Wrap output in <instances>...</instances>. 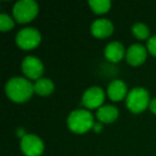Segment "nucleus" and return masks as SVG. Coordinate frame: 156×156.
I'll return each mask as SVG.
<instances>
[{
  "label": "nucleus",
  "mask_w": 156,
  "mask_h": 156,
  "mask_svg": "<svg viewBox=\"0 0 156 156\" xmlns=\"http://www.w3.org/2000/svg\"><path fill=\"white\" fill-rule=\"evenodd\" d=\"M89 5L95 13L102 14L110 9L111 2L109 0H90Z\"/></svg>",
  "instance_id": "nucleus-15"
},
{
  "label": "nucleus",
  "mask_w": 156,
  "mask_h": 156,
  "mask_svg": "<svg viewBox=\"0 0 156 156\" xmlns=\"http://www.w3.org/2000/svg\"><path fill=\"white\" fill-rule=\"evenodd\" d=\"M67 125L72 132L77 133V134H83L93 127V115H91L90 111L83 110V109L73 110L67 118Z\"/></svg>",
  "instance_id": "nucleus-2"
},
{
  "label": "nucleus",
  "mask_w": 156,
  "mask_h": 156,
  "mask_svg": "<svg viewBox=\"0 0 156 156\" xmlns=\"http://www.w3.org/2000/svg\"><path fill=\"white\" fill-rule=\"evenodd\" d=\"M124 47L120 42L113 41L105 48V57L111 62H119L124 57Z\"/></svg>",
  "instance_id": "nucleus-11"
},
{
  "label": "nucleus",
  "mask_w": 156,
  "mask_h": 156,
  "mask_svg": "<svg viewBox=\"0 0 156 156\" xmlns=\"http://www.w3.org/2000/svg\"><path fill=\"white\" fill-rule=\"evenodd\" d=\"M119 115V111L115 106L106 105V106L101 107L96 112V117L103 123H111L113 122Z\"/></svg>",
  "instance_id": "nucleus-13"
},
{
  "label": "nucleus",
  "mask_w": 156,
  "mask_h": 156,
  "mask_svg": "<svg viewBox=\"0 0 156 156\" xmlns=\"http://www.w3.org/2000/svg\"><path fill=\"white\" fill-rule=\"evenodd\" d=\"M16 44L23 49H32L41 42V34L34 28H24L16 35Z\"/></svg>",
  "instance_id": "nucleus-5"
},
{
  "label": "nucleus",
  "mask_w": 156,
  "mask_h": 156,
  "mask_svg": "<svg viewBox=\"0 0 156 156\" xmlns=\"http://www.w3.org/2000/svg\"><path fill=\"white\" fill-rule=\"evenodd\" d=\"M93 127L95 132H101V130H102V125H101L100 123H94Z\"/></svg>",
  "instance_id": "nucleus-20"
},
{
  "label": "nucleus",
  "mask_w": 156,
  "mask_h": 156,
  "mask_svg": "<svg viewBox=\"0 0 156 156\" xmlns=\"http://www.w3.org/2000/svg\"><path fill=\"white\" fill-rule=\"evenodd\" d=\"M34 91V85L24 77H12L5 85L7 95L15 103L28 101Z\"/></svg>",
  "instance_id": "nucleus-1"
},
{
  "label": "nucleus",
  "mask_w": 156,
  "mask_h": 156,
  "mask_svg": "<svg viewBox=\"0 0 156 156\" xmlns=\"http://www.w3.org/2000/svg\"><path fill=\"white\" fill-rule=\"evenodd\" d=\"M105 100V94L100 87H91L83 93V104L87 108L93 109L101 106Z\"/></svg>",
  "instance_id": "nucleus-8"
},
{
  "label": "nucleus",
  "mask_w": 156,
  "mask_h": 156,
  "mask_svg": "<svg viewBox=\"0 0 156 156\" xmlns=\"http://www.w3.org/2000/svg\"><path fill=\"white\" fill-rule=\"evenodd\" d=\"M147 49L153 56L156 57V35L150 37V40L147 41Z\"/></svg>",
  "instance_id": "nucleus-18"
},
{
  "label": "nucleus",
  "mask_w": 156,
  "mask_h": 156,
  "mask_svg": "<svg viewBox=\"0 0 156 156\" xmlns=\"http://www.w3.org/2000/svg\"><path fill=\"white\" fill-rule=\"evenodd\" d=\"M39 12V5L34 0H20L14 5L13 15L18 23H28L32 20Z\"/></svg>",
  "instance_id": "nucleus-3"
},
{
  "label": "nucleus",
  "mask_w": 156,
  "mask_h": 156,
  "mask_svg": "<svg viewBox=\"0 0 156 156\" xmlns=\"http://www.w3.org/2000/svg\"><path fill=\"white\" fill-rule=\"evenodd\" d=\"M147 58V50L141 44H133L126 51V60L130 65H140Z\"/></svg>",
  "instance_id": "nucleus-9"
},
{
  "label": "nucleus",
  "mask_w": 156,
  "mask_h": 156,
  "mask_svg": "<svg viewBox=\"0 0 156 156\" xmlns=\"http://www.w3.org/2000/svg\"><path fill=\"white\" fill-rule=\"evenodd\" d=\"M20 149L26 156H40L44 151V143L37 135L25 134L20 141Z\"/></svg>",
  "instance_id": "nucleus-6"
},
{
  "label": "nucleus",
  "mask_w": 156,
  "mask_h": 156,
  "mask_svg": "<svg viewBox=\"0 0 156 156\" xmlns=\"http://www.w3.org/2000/svg\"><path fill=\"white\" fill-rule=\"evenodd\" d=\"M132 31L134 33V35L136 37L140 40L147 39L150 34V30L144 24H141V23H137L134 26L132 27Z\"/></svg>",
  "instance_id": "nucleus-16"
},
{
  "label": "nucleus",
  "mask_w": 156,
  "mask_h": 156,
  "mask_svg": "<svg viewBox=\"0 0 156 156\" xmlns=\"http://www.w3.org/2000/svg\"><path fill=\"white\" fill-rule=\"evenodd\" d=\"M14 27V22L9 15L5 13L0 14V30L7 31Z\"/></svg>",
  "instance_id": "nucleus-17"
},
{
  "label": "nucleus",
  "mask_w": 156,
  "mask_h": 156,
  "mask_svg": "<svg viewBox=\"0 0 156 156\" xmlns=\"http://www.w3.org/2000/svg\"><path fill=\"white\" fill-rule=\"evenodd\" d=\"M150 104L149 93L143 88H135L127 94L126 106L132 112L139 113Z\"/></svg>",
  "instance_id": "nucleus-4"
},
{
  "label": "nucleus",
  "mask_w": 156,
  "mask_h": 156,
  "mask_svg": "<svg viewBox=\"0 0 156 156\" xmlns=\"http://www.w3.org/2000/svg\"><path fill=\"white\" fill-rule=\"evenodd\" d=\"M54 83L47 78H40L34 83V92L42 96L51 94V92L54 91Z\"/></svg>",
  "instance_id": "nucleus-14"
},
{
  "label": "nucleus",
  "mask_w": 156,
  "mask_h": 156,
  "mask_svg": "<svg viewBox=\"0 0 156 156\" xmlns=\"http://www.w3.org/2000/svg\"><path fill=\"white\" fill-rule=\"evenodd\" d=\"M22 69L25 75L30 79H40L44 72V65L39 58L28 56L23 60Z\"/></svg>",
  "instance_id": "nucleus-7"
},
{
  "label": "nucleus",
  "mask_w": 156,
  "mask_h": 156,
  "mask_svg": "<svg viewBox=\"0 0 156 156\" xmlns=\"http://www.w3.org/2000/svg\"><path fill=\"white\" fill-rule=\"evenodd\" d=\"M112 31H113L112 23L108 20H105V18L94 20L91 25L92 34L96 37H100V39L109 37L112 33Z\"/></svg>",
  "instance_id": "nucleus-10"
},
{
  "label": "nucleus",
  "mask_w": 156,
  "mask_h": 156,
  "mask_svg": "<svg viewBox=\"0 0 156 156\" xmlns=\"http://www.w3.org/2000/svg\"><path fill=\"white\" fill-rule=\"evenodd\" d=\"M126 93H127V88L122 80H119V79L113 80L108 86V95L115 102L123 100Z\"/></svg>",
  "instance_id": "nucleus-12"
},
{
  "label": "nucleus",
  "mask_w": 156,
  "mask_h": 156,
  "mask_svg": "<svg viewBox=\"0 0 156 156\" xmlns=\"http://www.w3.org/2000/svg\"><path fill=\"white\" fill-rule=\"evenodd\" d=\"M149 107H150V110H151L152 112L156 113V98H153V100L150 102Z\"/></svg>",
  "instance_id": "nucleus-19"
}]
</instances>
